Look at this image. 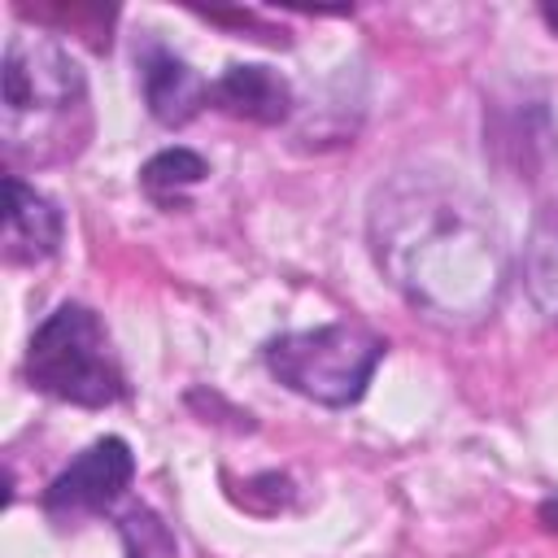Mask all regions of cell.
Segmentation results:
<instances>
[{"label":"cell","mask_w":558,"mask_h":558,"mask_svg":"<svg viewBox=\"0 0 558 558\" xmlns=\"http://www.w3.org/2000/svg\"><path fill=\"white\" fill-rule=\"evenodd\" d=\"M523 279L536 305L558 323V205H549L532 227V240L523 248Z\"/></svg>","instance_id":"obj_9"},{"label":"cell","mask_w":558,"mask_h":558,"mask_svg":"<svg viewBox=\"0 0 558 558\" xmlns=\"http://www.w3.org/2000/svg\"><path fill=\"white\" fill-rule=\"evenodd\" d=\"M92 135L87 78L78 61L48 35L17 31L4 48L0 140L9 166L70 161Z\"/></svg>","instance_id":"obj_2"},{"label":"cell","mask_w":558,"mask_h":558,"mask_svg":"<svg viewBox=\"0 0 558 558\" xmlns=\"http://www.w3.org/2000/svg\"><path fill=\"white\" fill-rule=\"evenodd\" d=\"M140 74H144V100H148L153 118L166 126H183L209 105V83H201L166 48H148L140 61Z\"/></svg>","instance_id":"obj_8"},{"label":"cell","mask_w":558,"mask_h":558,"mask_svg":"<svg viewBox=\"0 0 558 558\" xmlns=\"http://www.w3.org/2000/svg\"><path fill=\"white\" fill-rule=\"evenodd\" d=\"M118 532H122L131 558H174V554H179L170 527H166L153 510H144V506L126 510V514L118 519Z\"/></svg>","instance_id":"obj_11"},{"label":"cell","mask_w":558,"mask_h":558,"mask_svg":"<svg viewBox=\"0 0 558 558\" xmlns=\"http://www.w3.org/2000/svg\"><path fill=\"white\" fill-rule=\"evenodd\" d=\"M384 349L388 344L362 323H327L314 331L275 336L266 344V366L279 384L318 405H353L384 362Z\"/></svg>","instance_id":"obj_4"},{"label":"cell","mask_w":558,"mask_h":558,"mask_svg":"<svg viewBox=\"0 0 558 558\" xmlns=\"http://www.w3.org/2000/svg\"><path fill=\"white\" fill-rule=\"evenodd\" d=\"M205 174H209V166H205V157H196L192 148H166V153H157V157L140 170L144 192H148L157 205H183V192L196 187Z\"/></svg>","instance_id":"obj_10"},{"label":"cell","mask_w":558,"mask_h":558,"mask_svg":"<svg viewBox=\"0 0 558 558\" xmlns=\"http://www.w3.org/2000/svg\"><path fill=\"white\" fill-rule=\"evenodd\" d=\"M209 105H218L231 118L275 126L292 113V87L270 65H227V74L209 83Z\"/></svg>","instance_id":"obj_7"},{"label":"cell","mask_w":558,"mask_h":558,"mask_svg":"<svg viewBox=\"0 0 558 558\" xmlns=\"http://www.w3.org/2000/svg\"><path fill=\"white\" fill-rule=\"evenodd\" d=\"M26 379L70 405H113L126 392L122 379V362L113 353V340L105 331V323L87 310V305H57L31 336L26 349Z\"/></svg>","instance_id":"obj_3"},{"label":"cell","mask_w":558,"mask_h":558,"mask_svg":"<svg viewBox=\"0 0 558 558\" xmlns=\"http://www.w3.org/2000/svg\"><path fill=\"white\" fill-rule=\"evenodd\" d=\"M135 475V458L131 445L122 436H105L96 445H87L44 493V510L57 519H78V514H96L105 506H113L126 484Z\"/></svg>","instance_id":"obj_5"},{"label":"cell","mask_w":558,"mask_h":558,"mask_svg":"<svg viewBox=\"0 0 558 558\" xmlns=\"http://www.w3.org/2000/svg\"><path fill=\"white\" fill-rule=\"evenodd\" d=\"M371 248L405 301L440 323H475L506 279L488 209L436 174H401L375 196Z\"/></svg>","instance_id":"obj_1"},{"label":"cell","mask_w":558,"mask_h":558,"mask_svg":"<svg viewBox=\"0 0 558 558\" xmlns=\"http://www.w3.org/2000/svg\"><path fill=\"white\" fill-rule=\"evenodd\" d=\"M61 244V209L26 187L17 174H4V262L35 266L48 262Z\"/></svg>","instance_id":"obj_6"}]
</instances>
